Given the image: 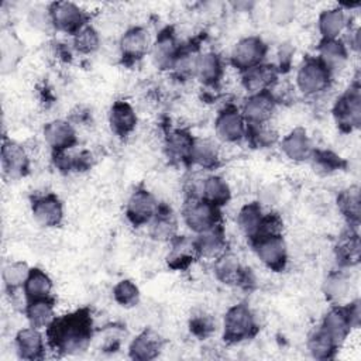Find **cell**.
Masks as SVG:
<instances>
[{
    "label": "cell",
    "mask_w": 361,
    "mask_h": 361,
    "mask_svg": "<svg viewBox=\"0 0 361 361\" xmlns=\"http://www.w3.org/2000/svg\"><path fill=\"white\" fill-rule=\"evenodd\" d=\"M48 337L55 350L78 353L85 350L92 337V322L87 313L76 312L55 319L48 327Z\"/></svg>",
    "instance_id": "1"
},
{
    "label": "cell",
    "mask_w": 361,
    "mask_h": 361,
    "mask_svg": "<svg viewBox=\"0 0 361 361\" xmlns=\"http://www.w3.org/2000/svg\"><path fill=\"white\" fill-rule=\"evenodd\" d=\"M257 330L255 316L251 309L243 303L231 306L224 316L223 336L230 343H238L254 336Z\"/></svg>",
    "instance_id": "2"
},
{
    "label": "cell",
    "mask_w": 361,
    "mask_h": 361,
    "mask_svg": "<svg viewBox=\"0 0 361 361\" xmlns=\"http://www.w3.org/2000/svg\"><path fill=\"white\" fill-rule=\"evenodd\" d=\"M330 78V71L320 62L319 58H307L298 69L296 86L303 94L314 96L327 90Z\"/></svg>",
    "instance_id": "3"
},
{
    "label": "cell",
    "mask_w": 361,
    "mask_h": 361,
    "mask_svg": "<svg viewBox=\"0 0 361 361\" xmlns=\"http://www.w3.org/2000/svg\"><path fill=\"white\" fill-rule=\"evenodd\" d=\"M183 220L196 234L209 231L219 226V207L202 197H189L183 207Z\"/></svg>",
    "instance_id": "4"
},
{
    "label": "cell",
    "mask_w": 361,
    "mask_h": 361,
    "mask_svg": "<svg viewBox=\"0 0 361 361\" xmlns=\"http://www.w3.org/2000/svg\"><path fill=\"white\" fill-rule=\"evenodd\" d=\"M258 259L272 271L283 269L288 261V247L281 234L259 235L252 240Z\"/></svg>",
    "instance_id": "5"
},
{
    "label": "cell",
    "mask_w": 361,
    "mask_h": 361,
    "mask_svg": "<svg viewBox=\"0 0 361 361\" xmlns=\"http://www.w3.org/2000/svg\"><path fill=\"white\" fill-rule=\"evenodd\" d=\"M267 54V45L259 37H244L233 47L230 54V62L231 65L240 71L244 72L250 68H254L259 63H262V59Z\"/></svg>",
    "instance_id": "6"
},
{
    "label": "cell",
    "mask_w": 361,
    "mask_h": 361,
    "mask_svg": "<svg viewBox=\"0 0 361 361\" xmlns=\"http://www.w3.org/2000/svg\"><path fill=\"white\" fill-rule=\"evenodd\" d=\"M333 113L340 127L345 130L358 128L361 124V93L360 86L353 85L334 103Z\"/></svg>",
    "instance_id": "7"
},
{
    "label": "cell",
    "mask_w": 361,
    "mask_h": 361,
    "mask_svg": "<svg viewBox=\"0 0 361 361\" xmlns=\"http://www.w3.org/2000/svg\"><path fill=\"white\" fill-rule=\"evenodd\" d=\"M54 28L66 32L76 34L83 25H86L85 11L72 1H55L48 8Z\"/></svg>",
    "instance_id": "8"
},
{
    "label": "cell",
    "mask_w": 361,
    "mask_h": 361,
    "mask_svg": "<svg viewBox=\"0 0 361 361\" xmlns=\"http://www.w3.org/2000/svg\"><path fill=\"white\" fill-rule=\"evenodd\" d=\"M276 106V99L271 90L248 94L241 107V114L247 124L259 126L271 120Z\"/></svg>",
    "instance_id": "9"
},
{
    "label": "cell",
    "mask_w": 361,
    "mask_h": 361,
    "mask_svg": "<svg viewBox=\"0 0 361 361\" xmlns=\"http://www.w3.org/2000/svg\"><path fill=\"white\" fill-rule=\"evenodd\" d=\"M158 209L159 206L152 193L145 189H137L127 200L126 213L134 226H141L149 223L157 214Z\"/></svg>",
    "instance_id": "10"
},
{
    "label": "cell",
    "mask_w": 361,
    "mask_h": 361,
    "mask_svg": "<svg viewBox=\"0 0 361 361\" xmlns=\"http://www.w3.org/2000/svg\"><path fill=\"white\" fill-rule=\"evenodd\" d=\"M217 137L224 142H237L247 133V123L240 110L226 107L221 110L214 123Z\"/></svg>",
    "instance_id": "11"
},
{
    "label": "cell",
    "mask_w": 361,
    "mask_h": 361,
    "mask_svg": "<svg viewBox=\"0 0 361 361\" xmlns=\"http://www.w3.org/2000/svg\"><path fill=\"white\" fill-rule=\"evenodd\" d=\"M30 165V158L25 148L11 140H4L1 147V168L10 179L23 178Z\"/></svg>",
    "instance_id": "12"
},
{
    "label": "cell",
    "mask_w": 361,
    "mask_h": 361,
    "mask_svg": "<svg viewBox=\"0 0 361 361\" xmlns=\"http://www.w3.org/2000/svg\"><path fill=\"white\" fill-rule=\"evenodd\" d=\"M34 220L42 227H56L63 219V206L55 195H42L34 199L31 207Z\"/></svg>",
    "instance_id": "13"
},
{
    "label": "cell",
    "mask_w": 361,
    "mask_h": 361,
    "mask_svg": "<svg viewBox=\"0 0 361 361\" xmlns=\"http://www.w3.org/2000/svg\"><path fill=\"white\" fill-rule=\"evenodd\" d=\"M44 140L55 152L66 151L76 144V131L73 126L62 118L52 120L44 126Z\"/></svg>",
    "instance_id": "14"
},
{
    "label": "cell",
    "mask_w": 361,
    "mask_h": 361,
    "mask_svg": "<svg viewBox=\"0 0 361 361\" xmlns=\"http://www.w3.org/2000/svg\"><path fill=\"white\" fill-rule=\"evenodd\" d=\"M278 78V71L271 63H259L241 72V85L248 94L269 90Z\"/></svg>",
    "instance_id": "15"
},
{
    "label": "cell",
    "mask_w": 361,
    "mask_h": 361,
    "mask_svg": "<svg viewBox=\"0 0 361 361\" xmlns=\"http://www.w3.org/2000/svg\"><path fill=\"white\" fill-rule=\"evenodd\" d=\"M178 55L179 48L176 45L173 34H171L169 30L162 31L151 47V58L154 65L161 71L172 69Z\"/></svg>",
    "instance_id": "16"
},
{
    "label": "cell",
    "mask_w": 361,
    "mask_h": 361,
    "mask_svg": "<svg viewBox=\"0 0 361 361\" xmlns=\"http://www.w3.org/2000/svg\"><path fill=\"white\" fill-rule=\"evenodd\" d=\"M149 47V39L145 28L131 27L124 31L118 41V51L124 59L135 61L142 58Z\"/></svg>",
    "instance_id": "17"
},
{
    "label": "cell",
    "mask_w": 361,
    "mask_h": 361,
    "mask_svg": "<svg viewBox=\"0 0 361 361\" xmlns=\"http://www.w3.org/2000/svg\"><path fill=\"white\" fill-rule=\"evenodd\" d=\"M16 351L23 360H38L44 354V338L39 329L32 326L18 330L16 334Z\"/></svg>",
    "instance_id": "18"
},
{
    "label": "cell",
    "mask_w": 361,
    "mask_h": 361,
    "mask_svg": "<svg viewBox=\"0 0 361 361\" xmlns=\"http://www.w3.org/2000/svg\"><path fill=\"white\" fill-rule=\"evenodd\" d=\"M282 152L292 161L302 162L312 158L313 148L306 131L300 127L293 128L281 141Z\"/></svg>",
    "instance_id": "19"
},
{
    "label": "cell",
    "mask_w": 361,
    "mask_h": 361,
    "mask_svg": "<svg viewBox=\"0 0 361 361\" xmlns=\"http://www.w3.org/2000/svg\"><path fill=\"white\" fill-rule=\"evenodd\" d=\"M109 124L116 135H130L135 130L137 114L127 102H114L109 113Z\"/></svg>",
    "instance_id": "20"
},
{
    "label": "cell",
    "mask_w": 361,
    "mask_h": 361,
    "mask_svg": "<svg viewBox=\"0 0 361 361\" xmlns=\"http://www.w3.org/2000/svg\"><path fill=\"white\" fill-rule=\"evenodd\" d=\"M338 345L344 341V338L348 336L353 324L348 317L347 307H331L323 317L322 326H320Z\"/></svg>",
    "instance_id": "21"
},
{
    "label": "cell",
    "mask_w": 361,
    "mask_h": 361,
    "mask_svg": "<svg viewBox=\"0 0 361 361\" xmlns=\"http://www.w3.org/2000/svg\"><path fill=\"white\" fill-rule=\"evenodd\" d=\"M319 59L333 73L345 66L348 52L340 39H322L319 44Z\"/></svg>",
    "instance_id": "22"
},
{
    "label": "cell",
    "mask_w": 361,
    "mask_h": 361,
    "mask_svg": "<svg viewBox=\"0 0 361 361\" xmlns=\"http://www.w3.org/2000/svg\"><path fill=\"white\" fill-rule=\"evenodd\" d=\"M193 75L207 86L216 85L223 76V65L220 56L214 52H203L195 59Z\"/></svg>",
    "instance_id": "23"
},
{
    "label": "cell",
    "mask_w": 361,
    "mask_h": 361,
    "mask_svg": "<svg viewBox=\"0 0 361 361\" xmlns=\"http://www.w3.org/2000/svg\"><path fill=\"white\" fill-rule=\"evenodd\" d=\"M230 196H231L230 186L221 176L210 175L200 180L199 197L204 199L206 202L220 207L230 200Z\"/></svg>",
    "instance_id": "24"
},
{
    "label": "cell",
    "mask_w": 361,
    "mask_h": 361,
    "mask_svg": "<svg viewBox=\"0 0 361 361\" xmlns=\"http://www.w3.org/2000/svg\"><path fill=\"white\" fill-rule=\"evenodd\" d=\"M322 39H337L347 27V16L341 7L327 8L320 13L317 20Z\"/></svg>",
    "instance_id": "25"
},
{
    "label": "cell",
    "mask_w": 361,
    "mask_h": 361,
    "mask_svg": "<svg viewBox=\"0 0 361 361\" xmlns=\"http://www.w3.org/2000/svg\"><path fill=\"white\" fill-rule=\"evenodd\" d=\"M161 347L162 343L159 336L152 330H145L131 341L128 353L133 360L147 361L155 358L161 351Z\"/></svg>",
    "instance_id": "26"
},
{
    "label": "cell",
    "mask_w": 361,
    "mask_h": 361,
    "mask_svg": "<svg viewBox=\"0 0 361 361\" xmlns=\"http://www.w3.org/2000/svg\"><path fill=\"white\" fill-rule=\"evenodd\" d=\"M195 248L197 255L204 258H219L226 252V238L223 231L217 227L197 234L195 240Z\"/></svg>",
    "instance_id": "27"
},
{
    "label": "cell",
    "mask_w": 361,
    "mask_h": 361,
    "mask_svg": "<svg viewBox=\"0 0 361 361\" xmlns=\"http://www.w3.org/2000/svg\"><path fill=\"white\" fill-rule=\"evenodd\" d=\"M264 216L265 214H262V209L259 203H255V202L247 203L238 210V214H237L238 228L245 237L254 240L258 237L261 231Z\"/></svg>",
    "instance_id": "28"
},
{
    "label": "cell",
    "mask_w": 361,
    "mask_h": 361,
    "mask_svg": "<svg viewBox=\"0 0 361 361\" xmlns=\"http://www.w3.org/2000/svg\"><path fill=\"white\" fill-rule=\"evenodd\" d=\"M24 310L30 326L35 329H48L55 320L54 302L49 298L30 300Z\"/></svg>",
    "instance_id": "29"
},
{
    "label": "cell",
    "mask_w": 361,
    "mask_h": 361,
    "mask_svg": "<svg viewBox=\"0 0 361 361\" xmlns=\"http://www.w3.org/2000/svg\"><path fill=\"white\" fill-rule=\"evenodd\" d=\"M193 137L185 130H172L165 137L164 148L168 158L173 161H186L190 157Z\"/></svg>",
    "instance_id": "30"
},
{
    "label": "cell",
    "mask_w": 361,
    "mask_h": 361,
    "mask_svg": "<svg viewBox=\"0 0 361 361\" xmlns=\"http://www.w3.org/2000/svg\"><path fill=\"white\" fill-rule=\"evenodd\" d=\"M214 274L224 283H241L244 281V268L234 254L224 252L214 262Z\"/></svg>",
    "instance_id": "31"
},
{
    "label": "cell",
    "mask_w": 361,
    "mask_h": 361,
    "mask_svg": "<svg viewBox=\"0 0 361 361\" xmlns=\"http://www.w3.org/2000/svg\"><path fill=\"white\" fill-rule=\"evenodd\" d=\"M189 161L204 169L213 168L219 161V147L210 138H193Z\"/></svg>",
    "instance_id": "32"
},
{
    "label": "cell",
    "mask_w": 361,
    "mask_h": 361,
    "mask_svg": "<svg viewBox=\"0 0 361 361\" xmlns=\"http://www.w3.org/2000/svg\"><path fill=\"white\" fill-rule=\"evenodd\" d=\"M23 290L28 302L49 298V293L52 290V281L42 269L32 268L25 283L23 285Z\"/></svg>",
    "instance_id": "33"
},
{
    "label": "cell",
    "mask_w": 361,
    "mask_h": 361,
    "mask_svg": "<svg viewBox=\"0 0 361 361\" xmlns=\"http://www.w3.org/2000/svg\"><path fill=\"white\" fill-rule=\"evenodd\" d=\"M149 234L158 241H169L176 234V220L171 210L158 209L154 219L149 221Z\"/></svg>",
    "instance_id": "34"
},
{
    "label": "cell",
    "mask_w": 361,
    "mask_h": 361,
    "mask_svg": "<svg viewBox=\"0 0 361 361\" xmlns=\"http://www.w3.org/2000/svg\"><path fill=\"white\" fill-rule=\"evenodd\" d=\"M338 345L334 340L322 329L313 330L307 337V350L313 358L327 360L331 358Z\"/></svg>",
    "instance_id": "35"
},
{
    "label": "cell",
    "mask_w": 361,
    "mask_h": 361,
    "mask_svg": "<svg viewBox=\"0 0 361 361\" xmlns=\"http://www.w3.org/2000/svg\"><path fill=\"white\" fill-rule=\"evenodd\" d=\"M350 289H351L350 278L345 276L343 272L330 274L323 283V292L326 298L336 303L344 300L348 296Z\"/></svg>",
    "instance_id": "36"
},
{
    "label": "cell",
    "mask_w": 361,
    "mask_h": 361,
    "mask_svg": "<svg viewBox=\"0 0 361 361\" xmlns=\"http://www.w3.org/2000/svg\"><path fill=\"white\" fill-rule=\"evenodd\" d=\"M31 268L23 262V261H10L3 267L1 278L4 282V286L10 290L20 289L25 283Z\"/></svg>",
    "instance_id": "37"
},
{
    "label": "cell",
    "mask_w": 361,
    "mask_h": 361,
    "mask_svg": "<svg viewBox=\"0 0 361 361\" xmlns=\"http://www.w3.org/2000/svg\"><path fill=\"white\" fill-rule=\"evenodd\" d=\"M337 204L348 221L357 223L360 220V192L357 186L343 190L337 197Z\"/></svg>",
    "instance_id": "38"
},
{
    "label": "cell",
    "mask_w": 361,
    "mask_h": 361,
    "mask_svg": "<svg viewBox=\"0 0 361 361\" xmlns=\"http://www.w3.org/2000/svg\"><path fill=\"white\" fill-rule=\"evenodd\" d=\"M73 48L79 54H92L100 47V35L92 25H83L76 34H73Z\"/></svg>",
    "instance_id": "39"
},
{
    "label": "cell",
    "mask_w": 361,
    "mask_h": 361,
    "mask_svg": "<svg viewBox=\"0 0 361 361\" xmlns=\"http://www.w3.org/2000/svg\"><path fill=\"white\" fill-rule=\"evenodd\" d=\"M193 255H197L195 241L178 238L172 245L171 254L168 255V262L173 267H180L188 264L193 258Z\"/></svg>",
    "instance_id": "40"
},
{
    "label": "cell",
    "mask_w": 361,
    "mask_h": 361,
    "mask_svg": "<svg viewBox=\"0 0 361 361\" xmlns=\"http://www.w3.org/2000/svg\"><path fill=\"white\" fill-rule=\"evenodd\" d=\"M113 296H114V300L117 303H120L121 306L130 307V306H134L138 302L140 290H138L137 285L133 281L123 279L114 286Z\"/></svg>",
    "instance_id": "41"
},
{
    "label": "cell",
    "mask_w": 361,
    "mask_h": 361,
    "mask_svg": "<svg viewBox=\"0 0 361 361\" xmlns=\"http://www.w3.org/2000/svg\"><path fill=\"white\" fill-rule=\"evenodd\" d=\"M295 11H296V7L292 1L278 0L269 4V17L278 25H285L290 23L292 18L295 17Z\"/></svg>",
    "instance_id": "42"
},
{
    "label": "cell",
    "mask_w": 361,
    "mask_h": 361,
    "mask_svg": "<svg viewBox=\"0 0 361 361\" xmlns=\"http://www.w3.org/2000/svg\"><path fill=\"white\" fill-rule=\"evenodd\" d=\"M20 42L13 35L8 38L4 37L1 41V68L4 72L7 68H14L16 62L20 59Z\"/></svg>",
    "instance_id": "43"
},
{
    "label": "cell",
    "mask_w": 361,
    "mask_h": 361,
    "mask_svg": "<svg viewBox=\"0 0 361 361\" xmlns=\"http://www.w3.org/2000/svg\"><path fill=\"white\" fill-rule=\"evenodd\" d=\"M338 257L343 262L351 265L355 264L360 258V241L357 235H350L338 247Z\"/></svg>",
    "instance_id": "44"
}]
</instances>
